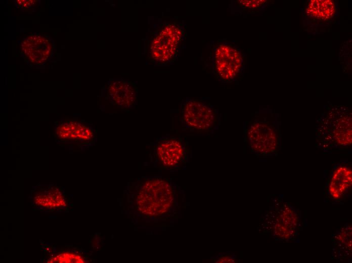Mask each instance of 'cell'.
Here are the masks:
<instances>
[{
  "mask_svg": "<svg viewBox=\"0 0 352 263\" xmlns=\"http://www.w3.org/2000/svg\"><path fill=\"white\" fill-rule=\"evenodd\" d=\"M209 60L212 74L223 83L236 80L244 67L245 59L242 51L226 39L211 43Z\"/></svg>",
  "mask_w": 352,
  "mask_h": 263,
  "instance_id": "obj_2",
  "label": "cell"
},
{
  "mask_svg": "<svg viewBox=\"0 0 352 263\" xmlns=\"http://www.w3.org/2000/svg\"><path fill=\"white\" fill-rule=\"evenodd\" d=\"M212 261L215 263H235L238 262L237 256L229 252L219 253L214 256L210 257Z\"/></svg>",
  "mask_w": 352,
  "mask_h": 263,
  "instance_id": "obj_12",
  "label": "cell"
},
{
  "mask_svg": "<svg viewBox=\"0 0 352 263\" xmlns=\"http://www.w3.org/2000/svg\"><path fill=\"white\" fill-rule=\"evenodd\" d=\"M183 127L192 133L212 134L219 128L221 115L210 103L187 98L180 104Z\"/></svg>",
  "mask_w": 352,
  "mask_h": 263,
  "instance_id": "obj_4",
  "label": "cell"
},
{
  "mask_svg": "<svg viewBox=\"0 0 352 263\" xmlns=\"http://www.w3.org/2000/svg\"><path fill=\"white\" fill-rule=\"evenodd\" d=\"M335 12L334 2L331 0H312L306 8L307 15L322 20L330 19Z\"/></svg>",
  "mask_w": 352,
  "mask_h": 263,
  "instance_id": "obj_10",
  "label": "cell"
},
{
  "mask_svg": "<svg viewBox=\"0 0 352 263\" xmlns=\"http://www.w3.org/2000/svg\"><path fill=\"white\" fill-rule=\"evenodd\" d=\"M351 185V170L345 166L337 168L334 172L329 186V192L335 199L343 196Z\"/></svg>",
  "mask_w": 352,
  "mask_h": 263,
  "instance_id": "obj_9",
  "label": "cell"
},
{
  "mask_svg": "<svg viewBox=\"0 0 352 263\" xmlns=\"http://www.w3.org/2000/svg\"><path fill=\"white\" fill-rule=\"evenodd\" d=\"M245 135L249 148L256 155L268 156L276 151L277 134L274 127L267 122L257 121L251 123Z\"/></svg>",
  "mask_w": 352,
  "mask_h": 263,
  "instance_id": "obj_6",
  "label": "cell"
},
{
  "mask_svg": "<svg viewBox=\"0 0 352 263\" xmlns=\"http://www.w3.org/2000/svg\"><path fill=\"white\" fill-rule=\"evenodd\" d=\"M336 139L341 145H348L351 143V120L345 122V119L341 120L336 130Z\"/></svg>",
  "mask_w": 352,
  "mask_h": 263,
  "instance_id": "obj_11",
  "label": "cell"
},
{
  "mask_svg": "<svg viewBox=\"0 0 352 263\" xmlns=\"http://www.w3.org/2000/svg\"><path fill=\"white\" fill-rule=\"evenodd\" d=\"M237 7L246 9L254 10L259 9L263 6L267 1L256 0V1H235Z\"/></svg>",
  "mask_w": 352,
  "mask_h": 263,
  "instance_id": "obj_13",
  "label": "cell"
},
{
  "mask_svg": "<svg viewBox=\"0 0 352 263\" xmlns=\"http://www.w3.org/2000/svg\"><path fill=\"white\" fill-rule=\"evenodd\" d=\"M170 180L161 177L146 180L140 186L137 204L139 211L147 216H164L175 205L176 191Z\"/></svg>",
  "mask_w": 352,
  "mask_h": 263,
  "instance_id": "obj_1",
  "label": "cell"
},
{
  "mask_svg": "<svg viewBox=\"0 0 352 263\" xmlns=\"http://www.w3.org/2000/svg\"><path fill=\"white\" fill-rule=\"evenodd\" d=\"M57 137L62 140H71L80 142H92L96 137L93 128L87 123L78 121L65 122L56 128Z\"/></svg>",
  "mask_w": 352,
  "mask_h": 263,
  "instance_id": "obj_8",
  "label": "cell"
},
{
  "mask_svg": "<svg viewBox=\"0 0 352 263\" xmlns=\"http://www.w3.org/2000/svg\"><path fill=\"white\" fill-rule=\"evenodd\" d=\"M152 150L155 162L165 169H179L187 163L188 149L187 142L180 137L165 135L153 142Z\"/></svg>",
  "mask_w": 352,
  "mask_h": 263,
  "instance_id": "obj_5",
  "label": "cell"
},
{
  "mask_svg": "<svg viewBox=\"0 0 352 263\" xmlns=\"http://www.w3.org/2000/svg\"><path fill=\"white\" fill-rule=\"evenodd\" d=\"M108 95L114 105L124 110L129 109L137 104L138 87L130 80H113L108 86Z\"/></svg>",
  "mask_w": 352,
  "mask_h": 263,
  "instance_id": "obj_7",
  "label": "cell"
},
{
  "mask_svg": "<svg viewBox=\"0 0 352 263\" xmlns=\"http://www.w3.org/2000/svg\"><path fill=\"white\" fill-rule=\"evenodd\" d=\"M185 38L183 26L165 22L156 30L149 45V57L158 66L172 64L178 58Z\"/></svg>",
  "mask_w": 352,
  "mask_h": 263,
  "instance_id": "obj_3",
  "label": "cell"
}]
</instances>
